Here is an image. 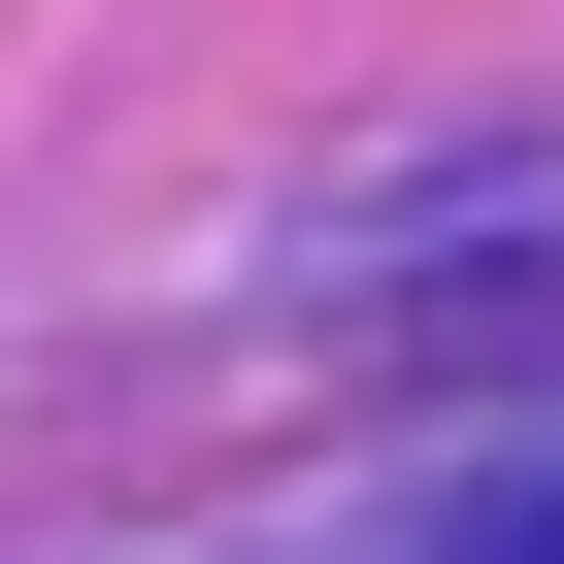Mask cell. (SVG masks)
Here are the masks:
<instances>
[{"mask_svg":"<svg viewBox=\"0 0 564 564\" xmlns=\"http://www.w3.org/2000/svg\"><path fill=\"white\" fill-rule=\"evenodd\" d=\"M432 564H564V465H498V498H432Z\"/></svg>","mask_w":564,"mask_h":564,"instance_id":"6da1fadb","label":"cell"}]
</instances>
